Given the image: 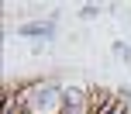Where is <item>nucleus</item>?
I'll list each match as a JSON object with an SVG mask.
<instances>
[{
    "instance_id": "obj_2",
    "label": "nucleus",
    "mask_w": 131,
    "mask_h": 114,
    "mask_svg": "<svg viewBox=\"0 0 131 114\" xmlns=\"http://www.w3.org/2000/svg\"><path fill=\"white\" fill-rule=\"evenodd\" d=\"M24 114H31V111H24Z\"/></svg>"
},
{
    "instance_id": "obj_1",
    "label": "nucleus",
    "mask_w": 131,
    "mask_h": 114,
    "mask_svg": "<svg viewBox=\"0 0 131 114\" xmlns=\"http://www.w3.org/2000/svg\"><path fill=\"white\" fill-rule=\"evenodd\" d=\"M48 31H52L48 24H24L21 28V35H48Z\"/></svg>"
}]
</instances>
